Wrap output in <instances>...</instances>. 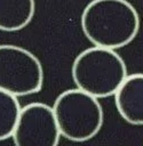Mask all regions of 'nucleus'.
Masks as SVG:
<instances>
[{
  "instance_id": "1",
  "label": "nucleus",
  "mask_w": 143,
  "mask_h": 146,
  "mask_svg": "<svg viewBox=\"0 0 143 146\" xmlns=\"http://www.w3.org/2000/svg\"><path fill=\"white\" fill-rule=\"evenodd\" d=\"M81 29L95 46L119 49L138 33L140 15L127 0H92L82 10Z\"/></svg>"
},
{
  "instance_id": "2",
  "label": "nucleus",
  "mask_w": 143,
  "mask_h": 146,
  "mask_svg": "<svg viewBox=\"0 0 143 146\" xmlns=\"http://www.w3.org/2000/svg\"><path fill=\"white\" fill-rule=\"evenodd\" d=\"M71 74L78 89L105 98L116 95L127 78V67L117 51L94 46L74 58Z\"/></svg>"
},
{
  "instance_id": "3",
  "label": "nucleus",
  "mask_w": 143,
  "mask_h": 146,
  "mask_svg": "<svg viewBox=\"0 0 143 146\" xmlns=\"http://www.w3.org/2000/svg\"><path fill=\"white\" fill-rule=\"evenodd\" d=\"M53 111L61 136L76 143L95 137L104 121L97 98L78 88L61 92L54 102Z\"/></svg>"
},
{
  "instance_id": "4",
  "label": "nucleus",
  "mask_w": 143,
  "mask_h": 146,
  "mask_svg": "<svg viewBox=\"0 0 143 146\" xmlns=\"http://www.w3.org/2000/svg\"><path fill=\"white\" fill-rule=\"evenodd\" d=\"M43 68L30 50L15 44H0V90L16 97L41 90Z\"/></svg>"
},
{
  "instance_id": "5",
  "label": "nucleus",
  "mask_w": 143,
  "mask_h": 146,
  "mask_svg": "<svg viewBox=\"0 0 143 146\" xmlns=\"http://www.w3.org/2000/svg\"><path fill=\"white\" fill-rule=\"evenodd\" d=\"M61 132L53 107L30 103L22 107L13 133L15 146H57Z\"/></svg>"
},
{
  "instance_id": "6",
  "label": "nucleus",
  "mask_w": 143,
  "mask_h": 146,
  "mask_svg": "<svg viewBox=\"0 0 143 146\" xmlns=\"http://www.w3.org/2000/svg\"><path fill=\"white\" fill-rule=\"evenodd\" d=\"M120 116L133 125H143V73L127 75L114 95Z\"/></svg>"
},
{
  "instance_id": "7",
  "label": "nucleus",
  "mask_w": 143,
  "mask_h": 146,
  "mask_svg": "<svg viewBox=\"0 0 143 146\" xmlns=\"http://www.w3.org/2000/svg\"><path fill=\"white\" fill-rule=\"evenodd\" d=\"M34 11V0H0V30L15 32L26 27Z\"/></svg>"
},
{
  "instance_id": "8",
  "label": "nucleus",
  "mask_w": 143,
  "mask_h": 146,
  "mask_svg": "<svg viewBox=\"0 0 143 146\" xmlns=\"http://www.w3.org/2000/svg\"><path fill=\"white\" fill-rule=\"evenodd\" d=\"M21 110L16 96L0 90V140L13 137Z\"/></svg>"
}]
</instances>
